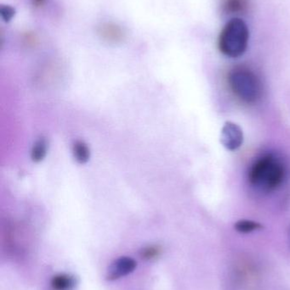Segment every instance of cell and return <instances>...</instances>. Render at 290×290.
<instances>
[{"label":"cell","instance_id":"1","mask_svg":"<svg viewBox=\"0 0 290 290\" xmlns=\"http://www.w3.org/2000/svg\"><path fill=\"white\" fill-rule=\"evenodd\" d=\"M285 177V164L273 154H265L255 160L250 166L248 174L249 183L266 193L279 189Z\"/></svg>","mask_w":290,"mask_h":290},{"label":"cell","instance_id":"2","mask_svg":"<svg viewBox=\"0 0 290 290\" xmlns=\"http://www.w3.org/2000/svg\"><path fill=\"white\" fill-rule=\"evenodd\" d=\"M249 30L241 18L233 17L223 26L218 38V49L229 58H238L246 52Z\"/></svg>","mask_w":290,"mask_h":290},{"label":"cell","instance_id":"3","mask_svg":"<svg viewBox=\"0 0 290 290\" xmlns=\"http://www.w3.org/2000/svg\"><path fill=\"white\" fill-rule=\"evenodd\" d=\"M228 84L232 93L246 104H254L261 99L262 86L257 75L249 67H236L229 72Z\"/></svg>","mask_w":290,"mask_h":290},{"label":"cell","instance_id":"4","mask_svg":"<svg viewBox=\"0 0 290 290\" xmlns=\"http://www.w3.org/2000/svg\"><path fill=\"white\" fill-rule=\"evenodd\" d=\"M220 143L229 151L240 148L243 143V133L239 126L232 122H226L220 133Z\"/></svg>","mask_w":290,"mask_h":290},{"label":"cell","instance_id":"5","mask_svg":"<svg viewBox=\"0 0 290 290\" xmlns=\"http://www.w3.org/2000/svg\"><path fill=\"white\" fill-rule=\"evenodd\" d=\"M137 267L135 260L129 256H122L115 260L106 271L105 279L109 281H114L133 273Z\"/></svg>","mask_w":290,"mask_h":290},{"label":"cell","instance_id":"6","mask_svg":"<svg viewBox=\"0 0 290 290\" xmlns=\"http://www.w3.org/2000/svg\"><path fill=\"white\" fill-rule=\"evenodd\" d=\"M250 0H221L220 8L225 15H238L246 14Z\"/></svg>","mask_w":290,"mask_h":290},{"label":"cell","instance_id":"7","mask_svg":"<svg viewBox=\"0 0 290 290\" xmlns=\"http://www.w3.org/2000/svg\"><path fill=\"white\" fill-rule=\"evenodd\" d=\"M99 33L105 40L111 43H118L124 38V32L116 24L105 23L100 26Z\"/></svg>","mask_w":290,"mask_h":290},{"label":"cell","instance_id":"8","mask_svg":"<svg viewBox=\"0 0 290 290\" xmlns=\"http://www.w3.org/2000/svg\"><path fill=\"white\" fill-rule=\"evenodd\" d=\"M76 285V280L73 276L68 274H58L54 276L50 285L53 290H70Z\"/></svg>","mask_w":290,"mask_h":290},{"label":"cell","instance_id":"9","mask_svg":"<svg viewBox=\"0 0 290 290\" xmlns=\"http://www.w3.org/2000/svg\"><path fill=\"white\" fill-rule=\"evenodd\" d=\"M234 228L237 232H241V233H249L254 231L262 229L263 226L254 220H240L235 223Z\"/></svg>","mask_w":290,"mask_h":290},{"label":"cell","instance_id":"10","mask_svg":"<svg viewBox=\"0 0 290 290\" xmlns=\"http://www.w3.org/2000/svg\"><path fill=\"white\" fill-rule=\"evenodd\" d=\"M74 154L79 162L85 163L90 158V150L87 145L83 142H76L74 145Z\"/></svg>","mask_w":290,"mask_h":290},{"label":"cell","instance_id":"11","mask_svg":"<svg viewBox=\"0 0 290 290\" xmlns=\"http://www.w3.org/2000/svg\"><path fill=\"white\" fill-rule=\"evenodd\" d=\"M46 143L44 140H39L33 146L32 151V158L34 161H40L44 159L46 154Z\"/></svg>","mask_w":290,"mask_h":290},{"label":"cell","instance_id":"12","mask_svg":"<svg viewBox=\"0 0 290 290\" xmlns=\"http://www.w3.org/2000/svg\"><path fill=\"white\" fill-rule=\"evenodd\" d=\"M160 253H161V250L159 247L152 245V246L143 248L140 251V256L144 260H153L159 256Z\"/></svg>","mask_w":290,"mask_h":290},{"label":"cell","instance_id":"13","mask_svg":"<svg viewBox=\"0 0 290 290\" xmlns=\"http://www.w3.org/2000/svg\"><path fill=\"white\" fill-rule=\"evenodd\" d=\"M32 1L36 6L43 5V3H44V0H32Z\"/></svg>","mask_w":290,"mask_h":290}]
</instances>
